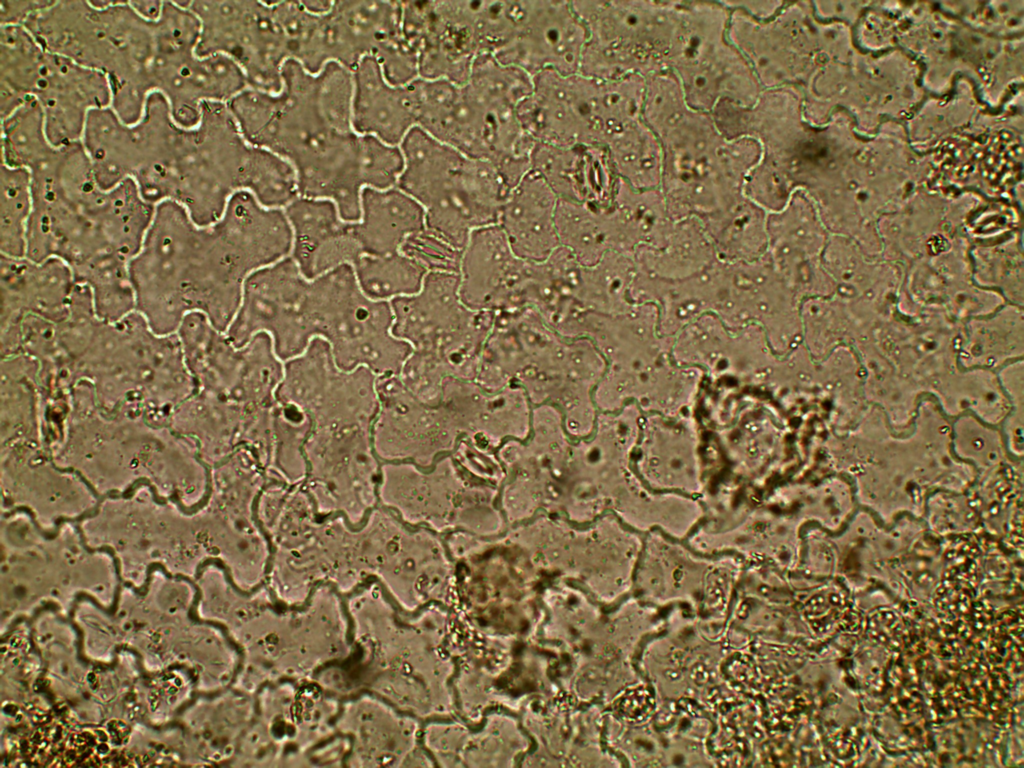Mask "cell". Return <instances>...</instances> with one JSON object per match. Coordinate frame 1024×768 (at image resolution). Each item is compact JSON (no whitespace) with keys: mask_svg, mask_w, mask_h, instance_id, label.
<instances>
[{"mask_svg":"<svg viewBox=\"0 0 1024 768\" xmlns=\"http://www.w3.org/2000/svg\"><path fill=\"white\" fill-rule=\"evenodd\" d=\"M291 247L283 210L265 208L247 192L235 194L207 226L179 204L160 202L129 262L135 311L159 335L175 334L190 313L205 315L225 333L248 278L290 256Z\"/></svg>","mask_w":1024,"mask_h":768,"instance_id":"6da1fadb","label":"cell"},{"mask_svg":"<svg viewBox=\"0 0 1024 768\" xmlns=\"http://www.w3.org/2000/svg\"><path fill=\"white\" fill-rule=\"evenodd\" d=\"M81 143L101 188L131 179L147 202L173 201L200 226L218 221L257 175L258 150L224 103H204L193 127L179 125L159 93L148 97L132 124L111 107L95 109Z\"/></svg>","mask_w":1024,"mask_h":768,"instance_id":"7a4b0ae2","label":"cell"},{"mask_svg":"<svg viewBox=\"0 0 1024 768\" xmlns=\"http://www.w3.org/2000/svg\"><path fill=\"white\" fill-rule=\"evenodd\" d=\"M393 321L390 302L366 296L351 265L309 279L288 256L248 278L225 334L241 347L266 333L283 362L320 338L341 370L366 367L377 376L398 375L412 347L393 335Z\"/></svg>","mask_w":1024,"mask_h":768,"instance_id":"3957f363","label":"cell"},{"mask_svg":"<svg viewBox=\"0 0 1024 768\" xmlns=\"http://www.w3.org/2000/svg\"><path fill=\"white\" fill-rule=\"evenodd\" d=\"M27 171L32 194L27 258L61 259L78 283L129 266L155 211L134 181L101 188L81 141L54 147Z\"/></svg>","mask_w":1024,"mask_h":768,"instance_id":"277c9868","label":"cell"},{"mask_svg":"<svg viewBox=\"0 0 1024 768\" xmlns=\"http://www.w3.org/2000/svg\"><path fill=\"white\" fill-rule=\"evenodd\" d=\"M23 26L48 51L103 73L111 108L127 124L139 120L186 45L161 12L150 19L132 1H49Z\"/></svg>","mask_w":1024,"mask_h":768,"instance_id":"5b68a950","label":"cell"},{"mask_svg":"<svg viewBox=\"0 0 1024 768\" xmlns=\"http://www.w3.org/2000/svg\"><path fill=\"white\" fill-rule=\"evenodd\" d=\"M353 71L330 62L316 74L295 60L282 69L276 94L247 88L229 103L244 137L292 165L353 126Z\"/></svg>","mask_w":1024,"mask_h":768,"instance_id":"8992f818","label":"cell"},{"mask_svg":"<svg viewBox=\"0 0 1024 768\" xmlns=\"http://www.w3.org/2000/svg\"><path fill=\"white\" fill-rule=\"evenodd\" d=\"M399 149L396 187L424 210L426 229L463 250L475 229L497 224L512 188L491 162L468 157L418 127Z\"/></svg>","mask_w":1024,"mask_h":768,"instance_id":"52a82bcc","label":"cell"},{"mask_svg":"<svg viewBox=\"0 0 1024 768\" xmlns=\"http://www.w3.org/2000/svg\"><path fill=\"white\" fill-rule=\"evenodd\" d=\"M27 98L39 103L55 146L81 141L89 113L112 103L103 73L48 51L24 26H0L1 118Z\"/></svg>","mask_w":1024,"mask_h":768,"instance_id":"ba28073f","label":"cell"},{"mask_svg":"<svg viewBox=\"0 0 1024 768\" xmlns=\"http://www.w3.org/2000/svg\"><path fill=\"white\" fill-rule=\"evenodd\" d=\"M417 127L464 155L491 162L513 188L531 169L536 142L524 131L518 104L469 83L419 78Z\"/></svg>","mask_w":1024,"mask_h":768,"instance_id":"9c48e42d","label":"cell"},{"mask_svg":"<svg viewBox=\"0 0 1024 768\" xmlns=\"http://www.w3.org/2000/svg\"><path fill=\"white\" fill-rule=\"evenodd\" d=\"M586 29L579 73L598 80L669 70L679 1H571Z\"/></svg>","mask_w":1024,"mask_h":768,"instance_id":"30bf717a","label":"cell"},{"mask_svg":"<svg viewBox=\"0 0 1024 768\" xmlns=\"http://www.w3.org/2000/svg\"><path fill=\"white\" fill-rule=\"evenodd\" d=\"M730 10L723 1H680L668 66L688 106L711 113L721 101L750 107L762 87L728 37Z\"/></svg>","mask_w":1024,"mask_h":768,"instance_id":"8fae6325","label":"cell"},{"mask_svg":"<svg viewBox=\"0 0 1024 768\" xmlns=\"http://www.w3.org/2000/svg\"><path fill=\"white\" fill-rule=\"evenodd\" d=\"M390 304L395 337L413 350L435 353L450 373H477L495 312L472 310L463 303L457 273L428 272L418 292Z\"/></svg>","mask_w":1024,"mask_h":768,"instance_id":"7c38bea8","label":"cell"},{"mask_svg":"<svg viewBox=\"0 0 1024 768\" xmlns=\"http://www.w3.org/2000/svg\"><path fill=\"white\" fill-rule=\"evenodd\" d=\"M500 31L492 1H402V32L417 52L422 79L463 85L474 61L493 55Z\"/></svg>","mask_w":1024,"mask_h":768,"instance_id":"4fadbf2b","label":"cell"},{"mask_svg":"<svg viewBox=\"0 0 1024 768\" xmlns=\"http://www.w3.org/2000/svg\"><path fill=\"white\" fill-rule=\"evenodd\" d=\"M176 334L184 361L219 398L251 408L276 403L284 362L276 356L268 334L258 333L237 347L201 313L188 314Z\"/></svg>","mask_w":1024,"mask_h":768,"instance_id":"5bb4252c","label":"cell"},{"mask_svg":"<svg viewBox=\"0 0 1024 768\" xmlns=\"http://www.w3.org/2000/svg\"><path fill=\"white\" fill-rule=\"evenodd\" d=\"M403 164L399 147L352 131L334 134L292 169L298 197L330 201L341 219L356 222L363 190L395 187Z\"/></svg>","mask_w":1024,"mask_h":768,"instance_id":"9a60e30c","label":"cell"},{"mask_svg":"<svg viewBox=\"0 0 1024 768\" xmlns=\"http://www.w3.org/2000/svg\"><path fill=\"white\" fill-rule=\"evenodd\" d=\"M301 482L322 515H341L361 525L379 505L381 460L371 428L313 429L305 445Z\"/></svg>","mask_w":1024,"mask_h":768,"instance_id":"2e32d148","label":"cell"},{"mask_svg":"<svg viewBox=\"0 0 1024 768\" xmlns=\"http://www.w3.org/2000/svg\"><path fill=\"white\" fill-rule=\"evenodd\" d=\"M188 7L200 23L197 54H222L244 72L249 88L276 95L282 69L290 60L287 42L272 2L192 0Z\"/></svg>","mask_w":1024,"mask_h":768,"instance_id":"e0dca14e","label":"cell"},{"mask_svg":"<svg viewBox=\"0 0 1024 768\" xmlns=\"http://www.w3.org/2000/svg\"><path fill=\"white\" fill-rule=\"evenodd\" d=\"M377 377L366 367L341 370L330 345L316 338L302 355L284 362L275 397L305 412L315 429L371 428L379 408Z\"/></svg>","mask_w":1024,"mask_h":768,"instance_id":"ac0fdd59","label":"cell"},{"mask_svg":"<svg viewBox=\"0 0 1024 768\" xmlns=\"http://www.w3.org/2000/svg\"><path fill=\"white\" fill-rule=\"evenodd\" d=\"M320 46L326 64L353 71L373 56L392 85L419 78L418 55L402 32V1H332L322 17Z\"/></svg>","mask_w":1024,"mask_h":768,"instance_id":"d6986e66","label":"cell"},{"mask_svg":"<svg viewBox=\"0 0 1024 768\" xmlns=\"http://www.w3.org/2000/svg\"><path fill=\"white\" fill-rule=\"evenodd\" d=\"M599 80L552 70L532 77V90L517 108L524 131L537 143L603 146L598 122Z\"/></svg>","mask_w":1024,"mask_h":768,"instance_id":"ffe728a7","label":"cell"},{"mask_svg":"<svg viewBox=\"0 0 1024 768\" xmlns=\"http://www.w3.org/2000/svg\"><path fill=\"white\" fill-rule=\"evenodd\" d=\"M586 29L571 1H523L510 40L493 56L531 77L552 70L579 73Z\"/></svg>","mask_w":1024,"mask_h":768,"instance_id":"44dd1931","label":"cell"},{"mask_svg":"<svg viewBox=\"0 0 1024 768\" xmlns=\"http://www.w3.org/2000/svg\"><path fill=\"white\" fill-rule=\"evenodd\" d=\"M531 262L517 257L497 224L471 232L458 269L459 294L476 311H501L523 306Z\"/></svg>","mask_w":1024,"mask_h":768,"instance_id":"7402d4cb","label":"cell"},{"mask_svg":"<svg viewBox=\"0 0 1024 768\" xmlns=\"http://www.w3.org/2000/svg\"><path fill=\"white\" fill-rule=\"evenodd\" d=\"M0 285L1 327L26 315L54 323L64 321L70 312L76 281L71 268L61 259L36 262L27 257L1 255Z\"/></svg>","mask_w":1024,"mask_h":768,"instance_id":"603a6c76","label":"cell"},{"mask_svg":"<svg viewBox=\"0 0 1024 768\" xmlns=\"http://www.w3.org/2000/svg\"><path fill=\"white\" fill-rule=\"evenodd\" d=\"M283 212L292 232L290 256L307 278L352 266L364 254L352 230L354 222L341 219L332 202L297 197Z\"/></svg>","mask_w":1024,"mask_h":768,"instance_id":"cb8c5ba5","label":"cell"},{"mask_svg":"<svg viewBox=\"0 0 1024 768\" xmlns=\"http://www.w3.org/2000/svg\"><path fill=\"white\" fill-rule=\"evenodd\" d=\"M530 169L545 180L558 199L600 209L612 206L619 178L604 146L559 147L536 142Z\"/></svg>","mask_w":1024,"mask_h":768,"instance_id":"d4e9b609","label":"cell"},{"mask_svg":"<svg viewBox=\"0 0 1024 768\" xmlns=\"http://www.w3.org/2000/svg\"><path fill=\"white\" fill-rule=\"evenodd\" d=\"M353 126L356 132L399 147L417 126L411 83L390 84L373 56L364 57L353 70Z\"/></svg>","mask_w":1024,"mask_h":768,"instance_id":"484cf974","label":"cell"},{"mask_svg":"<svg viewBox=\"0 0 1024 768\" xmlns=\"http://www.w3.org/2000/svg\"><path fill=\"white\" fill-rule=\"evenodd\" d=\"M557 203L554 191L532 170L512 188L497 225L517 257L542 262L560 246L555 224Z\"/></svg>","mask_w":1024,"mask_h":768,"instance_id":"4316f807","label":"cell"},{"mask_svg":"<svg viewBox=\"0 0 1024 768\" xmlns=\"http://www.w3.org/2000/svg\"><path fill=\"white\" fill-rule=\"evenodd\" d=\"M361 215L352 224L364 254L390 255L402 251L406 240L426 229L423 208L399 188H366Z\"/></svg>","mask_w":1024,"mask_h":768,"instance_id":"83f0119b","label":"cell"},{"mask_svg":"<svg viewBox=\"0 0 1024 768\" xmlns=\"http://www.w3.org/2000/svg\"><path fill=\"white\" fill-rule=\"evenodd\" d=\"M555 224L560 246L583 267L595 265L619 240L628 225L614 208L558 199Z\"/></svg>","mask_w":1024,"mask_h":768,"instance_id":"f1b7e54d","label":"cell"},{"mask_svg":"<svg viewBox=\"0 0 1024 768\" xmlns=\"http://www.w3.org/2000/svg\"><path fill=\"white\" fill-rule=\"evenodd\" d=\"M605 148L619 179L637 190L660 189L662 146L657 135L642 119L616 133Z\"/></svg>","mask_w":1024,"mask_h":768,"instance_id":"f546056e","label":"cell"},{"mask_svg":"<svg viewBox=\"0 0 1024 768\" xmlns=\"http://www.w3.org/2000/svg\"><path fill=\"white\" fill-rule=\"evenodd\" d=\"M352 268L366 296L388 302L418 292L428 273L421 264L402 251L382 256L363 254Z\"/></svg>","mask_w":1024,"mask_h":768,"instance_id":"4dcf8cb0","label":"cell"},{"mask_svg":"<svg viewBox=\"0 0 1024 768\" xmlns=\"http://www.w3.org/2000/svg\"><path fill=\"white\" fill-rule=\"evenodd\" d=\"M273 444L268 472L290 484L306 475L305 445L314 429L311 418L298 408L276 401L272 408Z\"/></svg>","mask_w":1024,"mask_h":768,"instance_id":"1f68e13d","label":"cell"},{"mask_svg":"<svg viewBox=\"0 0 1024 768\" xmlns=\"http://www.w3.org/2000/svg\"><path fill=\"white\" fill-rule=\"evenodd\" d=\"M0 191L1 255L26 257L27 229L32 211L29 172L1 164Z\"/></svg>","mask_w":1024,"mask_h":768,"instance_id":"d6a6232c","label":"cell"},{"mask_svg":"<svg viewBox=\"0 0 1024 768\" xmlns=\"http://www.w3.org/2000/svg\"><path fill=\"white\" fill-rule=\"evenodd\" d=\"M645 79L641 119L658 134L689 106L681 84L671 70L653 74Z\"/></svg>","mask_w":1024,"mask_h":768,"instance_id":"836d02e7","label":"cell"},{"mask_svg":"<svg viewBox=\"0 0 1024 768\" xmlns=\"http://www.w3.org/2000/svg\"><path fill=\"white\" fill-rule=\"evenodd\" d=\"M402 252L421 264L428 272L458 273L462 251L425 229L410 236L404 243Z\"/></svg>","mask_w":1024,"mask_h":768,"instance_id":"e575fe53","label":"cell"},{"mask_svg":"<svg viewBox=\"0 0 1024 768\" xmlns=\"http://www.w3.org/2000/svg\"><path fill=\"white\" fill-rule=\"evenodd\" d=\"M49 1L50 0H1L0 26H23L33 14L43 9Z\"/></svg>","mask_w":1024,"mask_h":768,"instance_id":"d590c367","label":"cell"},{"mask_svg":"<svg viewBox=\"0 0 1024 768\" xmlns=\"http://www.w3.org/2000/svg\"><path fill=\"white\" fill-rule=\"evenodd\" d=\"M757 19H768L782 7V1H730Z\"/></svg>","mask_w":1024,"mask_h":768,"instance_id":"8d00e7d4","label":"cell"},{"mask_svg":"<svg viewBox=\"0 0 1024 768\" xmlns=\"http://www.w3.org/2000/svg\"><path fill=\"white\" fill-rule=\"evenodd\" d=\"M52 147H53V146H52ZM52 147H51V148H52ZM51 148H50V149H51ZM50 149H49V150H50ZM49 150H48V151H49ZM48 151H47V152H48ZM47 152H46V153H47ZM46 153H45V154H46ZM45 154H44V155H45ZM44 155H43V156H44ZM43 156H42V157H43ZM38 160H39V159H38ZM38 160H37V161H38ZM34 163H35V162H34ZM30 166H31V165H30ZM30 166H29V167H30ZM29 167H28V168H29ZM28 168H27V169H28ZM27 169H26V170H27Z\"/></svg>","mask_w":1024,"mask_h":768,"instance_id":"74e56055","label":"cell"}]
</instances>
